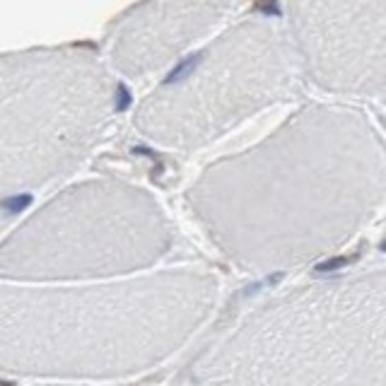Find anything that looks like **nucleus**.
Instances as JSON below:
<instances>
[{
    "label": "nucleus",
    "instance_id": "1",
    "mask_svg": "<svg viewBox=\"0 0 386 386\" xmlns=\"http://www.w3.org/2000/svg\"><path fill=\"white\" fill-rule=\"evenodd\" d=\"M290 85L293 73L283 41L271 27L249 22L183 63L164 80L169 94L152 102H183L191 123L208 135L285 97Z\"/></svg>",
    "mask_w": 386,
    "mask_h": 386
},
{
    "label": "nucleus",
    "instance_id": "2",
    "mask_svg": "<svg viewBox=\"0 0 386 386\" xmlns=\"http://www.w3.org/2000/svg\"><path fill=\"white\" fill-rule=\"evenodd\" d=\"M295 37L319 87L386 90V0H290Z\"/></svg>",
    "mask_w": 386,
    "mask_h": 386
}]
</instances>
